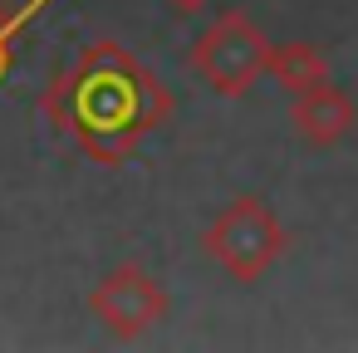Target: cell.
Here are the masks:
<instances>
[{"mask_svg": "<svg viewBox=\"0 0 358 353\" xmlns=\"http://www.w3.org/2000/svg\"><path fill=\"white\" fill-rule=\"evenodd\" d=\"M206 255L241 284L260 280L280 255H285V226L260 196H236L206 231Z\"/></svg>", "mask_w": 358, "mask_h": 353, "instance_id": "7a4b0ae2", "label": "cell"}, {"mask_svg": "<svg viewBox=\"0 0 358 353\" xmlns=\"http://www.w3.org/2000/svg\"><path fill=\"white\" fill-rule=\"evenodd\" d=\"M94 314L113 329V333H123V338H133V333H143V329H152L162 314H167V294L157 289V280L152 275H143L138 265H123V270H113L99 289H94Z\"/></svg>", "mask_w": 358, "mask_h": 353, "instance_id": "277c9868", "label": "cell"}, {"mask_svg": "<svg viewBox=\"0 0 358 353\" xmlns=\"http://www.w3.org/2000/svg\"><path fill=\"white\" fill-rule=\"evenodd\" d=\"M265 64H270V40H265V30H260L250 15H241V10H221V15L196 35V45H192V69H196L216 94H226V99L245 94V89L265 74Z\"/></svg>", "mask_w": 358, "mask_h": 353, "instance_id": "3957f363", "label": "cell"}, {"mask_svg": "<svg viewBox=\"0 0 358 353\" xmlns=\"http://www.w3.org/2000/svg\"><path fill=\"white\" fill-rule=\"evenodd\" d=\"M289 118H294L299 143H309V147H338L353 133V123H358V103H353V94L343 84L324 79V84L294 94V113Z\"/></svg>", "mask_w": 358, "mask_h": 353, "instance_id": "5b68a950", "label": "cell"}, {"mask_svg": "<svg viewBox=\"0 0 358 353\" xmlns=\"http://www.w3.org/2000/svg\"><path fill=\"white\" fill-rule=\"evenodd\" d=\"M45 113L59 133H69L89 157L123 162L143 133L167 118V94L123 45H94L50 94Z\"/></svg>", "mask_w": 358, "mask_h": 353, "instance_id": "6da1fadb", "label": "cell"}, {"mask_svg": "<svg viewBox=\"0 0 358 353\" xmlns=\"http://www.w3.org/2000/svg\"><path fill=\"white\" fill-rule=\"evenodd\" d=\"M20 25H25L20 10H10V0H0V79H6V69H10V40H15Z\"/></svg>", "mask_w": 358, "mask_h": 353, "instance_id": "52a82bcc", "label": "cell"}, {"mask_svg": "<svg viewBox=\"0 0 358 353\" xmlns=\"http://www.w3.org/2000/svg\"><path fill=\"white\" fill-rule=\"evenodd\" d=\"M177 10H196V6H206V0H172Z\"/></svg>", "mask_w": 358, "mask_h": 353, "instance_id": "ba28073f", "label": "cell"}, {"mask_svg": "<svg viewBox=\"0 0 358 353\" xmlns=\"http://www.w3.org/2000/svg\"><path fill=\"white\" fill-rule=\"evenodd\" d=\"M265 74H270L285 94H304V89H314V84L329 79V64H324V55H319L314 45L294 40V45H270Z\"/></svg>", "mask_w": 358, "mask_h": 353, "instance_id": "8992f818", "label": "cell"}]
</instances>
